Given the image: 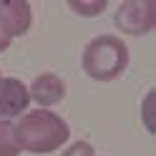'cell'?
<instances>
[{
    "label": "cell",
    "mask_w": 156,
    "mask_h": 156,
    "mask_svg": "<svg viewBox=\"0 0 156 156\" xmlns=\"http://www.w3.org/2000/svg\"><path fill=\"white\" fill-rule=\"evenodd\" d=\"M15 141L20 151L45 156L71 141V126L51 108H33L15 121Z\"/></svg>",
    "instance_id": "6da1fadb"
},
{
    "label": "cell",
    "mask_w": 156,
    "mask_h": 156,
    "mask_svg": "<svg viewBox=\"0 0 156 156\" xmlns=\"http://www.w3.org/2000/svg\"><path fill=\"white\" fill-rule=\"evenodd\" d=\"M81 66L91 81L111 83L116 78H121L123 71L129 68V45L119 35H111V33L96 35L83 48Z\"/></svg>",
    "instance_id": "7a4b0ae2"
},
{
    "label": "cell",
    "mask_w": 156,
    "mask_h": 156,
    "mask_svg": "<svg viewBox=\"0 0 156 156\" xmlns=\"http://www.w3.org/2000/svg\"><path fill=\"white\" fill-rule=\"evenodd\" d=\"M113 25L123 35L141 38L156 28V5L154 0H123L113 15Z\"/></svg>",
    "instance_id": "3957f363"
},
{
    "label": "cell",
    "mask_w": 156,
    "mask_h": 156,
    "mask_svg": "<svg viewBox=\"0 0 156 156\" xmlns=\"http://www.w3.org/2000/svg\"><path fill=\"white\" fill-rule=\"evenodd\" d=\"M30 106V93L28 86L20 78H5L0 81V121L20 119Z\"/></svg>",
    "instance_id": "277c9868"
},
{
    "label": "cell",
    "mask_w": 156,
    "mask_h": 156,
    "mask_svg": "<svg viewBox=\"0 0 156 156\" xmlns=\"http://www.w3.org/2000/svg\"><path fill=\"white\" fill-rule=\"evenodd\" d=\"M28 93H30V101L38 108H51V106H58L66 98V81L51 71L38 73L28 86Z\"/></svg>",
    "instance_id": "5b68a950"
},
{
    "label": "cell",
    "mask_w": 156,
    "mask_h": 156,
    "mask_svg": "<svg viewBox=\"0 0 156 156\" xmlns=\"http://www.w3.org/2000/svg\"><path fill=\"white\" fill-rule=\"evenodd\" d=\"M0 20L8 25L13 38H20L33 25V8L25 0H0Z\"/></svg>",
    "instance_id": "8992f818"
},
{
    "label": "cell",
    "mask_w": 156,
    "mask_h": 156,
    "mask_svg": "<svg viewBox=\"0 0 156 156\" xmlns=\"http://www.w3.org/2000/svg\"><path fill=\"white\" fill-rule=\"evenodd\" d=\"M20 146L15 141V123L0 121V156H20Z\"/></svg>",
    "instance_id": "52a82bcc"
},
{
    "label": "cell",
    "mask_w": 156,
    "mask_h": 156,
    "mask_svg": "<svg viewBox=\"0 0 156 156\" xmlns=\"http://www.w3.org/2000/svg\"><path fill=\"white\" fill-rule=\"evenodd\" d=\"M106 8H108L106 0H68V10L81 15V18H96V15H101Z\"/></svg>",
    "instance_id": "ba28073f"
},
{
    "label": "cell",
    "mask_w": 156,
    "mask_h": 156,
    "mask_svg": "<svg viewBox=\"0 0 156 156\" xmlns=\"http://www.w3.org/2000/svg\"><path fill=\"white\" fill-rule=\"evenodd\" d=\"M154 98H156V91H149L144 96V103H141V119H144V126H146L149 133H156V123H154V116H151Z\"/></svg>",
    "instance_id": "9c48e42d"
},
{
    "label": "cell",
    "mask_w": 156,
    "mask_h": 156,
    "mask_svg": "<svg viewBox=\"0 0 156 156\" xmlns=\"http://www.w3.org/2000/svg\"><path fill=\"white\" fill-rule=\"evenodd\" d=\"M61 156H96V151L88 141H73V144H66Z\"/></svg>",
    "instance_id": "30bf717a"
},
{
    "label": "cell",
    "mask_w": 156,
    "mask_h": 156,
    "mask_svg": "<svg viewBox=\"0 0 156 156\" xmlns=\"http://www.w3.org/2000/svg\"><path fill=\"white\" fill-rule=\"evenodd\" d=\"M13 41H15V38H13V33L8 30V25H5L3 20H0V53H5L8 48L13 45Z\"/></svg>",
    "instance_id": "8fae6325"
},
{
    "label": "cell",
    "mask_w": 156,
    "mask_h": 156,
    "mask_svg": "<svg viewBox=\"0 0 156 156\" xmlns=\"http://www.w3.org/2000/svg\"><path fill=\"white\" fill-rule=\"evenodd\" d=\"M0 81H3V73H0Z\"/></svg>",
    "instance_id": "7c38bea8"
}]
</instances>
